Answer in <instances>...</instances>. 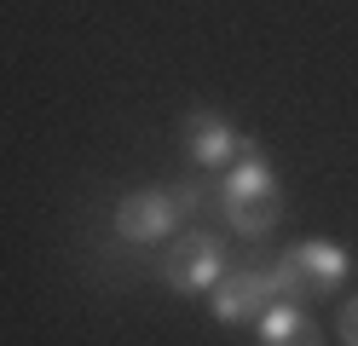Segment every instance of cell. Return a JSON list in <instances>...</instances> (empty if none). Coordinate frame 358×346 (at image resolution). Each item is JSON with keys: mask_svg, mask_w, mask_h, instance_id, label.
Masks as SVG:
<instances>
[{"mask_svg": "<svg viewBox=\"0 0 358 346\" xmlns=\"http://www.w3.org/2000/svg\"><path fill=\"white\" fill-rule=\"evenodd\" d=\"M341 277H347V254L335 248V243H318V237H312V243H295V248L272 266L278 294H283V300H301V306H306L312 294H329Z\"/></svg>", "mask_w": 358, "mask_h": 346, "instance_id": "6da1fadb", "label": "cell"}, {"mask_svg": "<svg viewBox=\"0 0 358 346\" xmlns=\"http://www.w3.org/2000/svg\"><path fill=\"white\" fill-rule=\"evenodd\" d=\"M196 208V191H133L116 202V237L127 243H156L179 225V214Z\"/></svg>", "mask_w": 358, "mask_h": 346, "instance_id": "7a4b0ae2", "label": "cell"}, {"mask_svg": "<svg viewBox=\"0 0 358 346\" xmlns=\"http://www.w3.org/2000/svg\"><path fill=\"white\" fill-rule=\"evenodd\" d=\"M220 266H226L220 243L203 237V231H191V237H179V248L162 260V283L168 289H208V283H220Z\"/></svg>", "mask_w": 358, "mask_h": 346, "instance_id": "3957f363", "label": "cell"}, {"mask_svg": "<svg viewBox=\"0 0 358 346\" xmlns=\"http://www.w3.org/2000/svg\"><path fill=\"white\" fill-rule=\"evenodd\" d=\"M272 300H278L272 271L249 266V271H231L226 283H220V294H214V317H220V323H243V317H260Z\"/></svg>", "mask_w": 358, "mask_h": 346, "instance_id": "277c9868", "label": "cell"}, {"mask_svg": "<svg viewBox=\"0 0 358 346\" xmlns=\"http://www.w3.org/2000/svg\"><path fill=\"white\" fill-rule=\"evenodd\" d=\"M237 156V133L226 115H214V110H196L191 115V161L196 168H226V161Z\"/></svg>", "mask_w": 358, "mask_h": 346, "instance_id": "5b68a950", "label": "cell"}, {"mask_svg": "<svg viewBox=\"0 0 358 346\" xmlns=\"http://www.w3.org/2000/svg\"><path fill=\"white\" fill-rule=\"evenodd\" d=\"M272 168L260 161V145H237V168L226 173V202H249V196H272Z\"/></svg>", "mask_w": 358, "mask_h": 346, "instance_id": "8992f818", "label": "cell"}, {"mask_svg": "<svg viewBox=\"0 0 358 346\" xmlns=\"http://www.w3.org/2000/svg\"><path fill=\"white\" fill-rule=\"evenodd\" d=\"M226 219H231L237 237H249V243L272 237V225H278V191L272 196H249V202H226Z\"/></svg>", "mask_w": 358, "mask_h": 346, "instance_id": "52a82bcc", "label": "cell"}, {"mask_svg": "<svg viewBox=\"0 0 358 346\" xmlns=\"http://www.w3.org/2000/svg\"><path fill=\"white\" fill-rule=\"evenodd\" d=\"M255 323H260V346H272V340H283L289 329H301L306 312H301V300H283V294H278V300H272V306H266Z\"/></svg>", "mask_w": 358, "mask_h": 346, "instance_id": "ba28073f", "label": "cell"}, {"mask_svg": "<svg viewBox=\"0 0 358 346\" xmlns=\"http://www.w3.org/2000/svg\"><path fill=\"white\" fill-rule=\"evenodd\" d=\"M272 346H324V340H318V329H312V323H301V329H289V335L272 340Z\"/></svg>", "mask_w": 358, "mask_h": 346, "instance_id": "9c48e42d", "label": "cell"}, {"mask_svg": "<svg viewBox=\"0 0 358 346\" xmlns=\"http://www.w3.org/2000/svg\"><path fill=\"white\" fill-rule=\"evenodd\" d=\"M341 340L358 346V300H352V306H341Z\"/></svg>", "mask_w": 358, "mask_h": 346, "instance_id": "30bf717a", "label": "cell"}]
</instances>
